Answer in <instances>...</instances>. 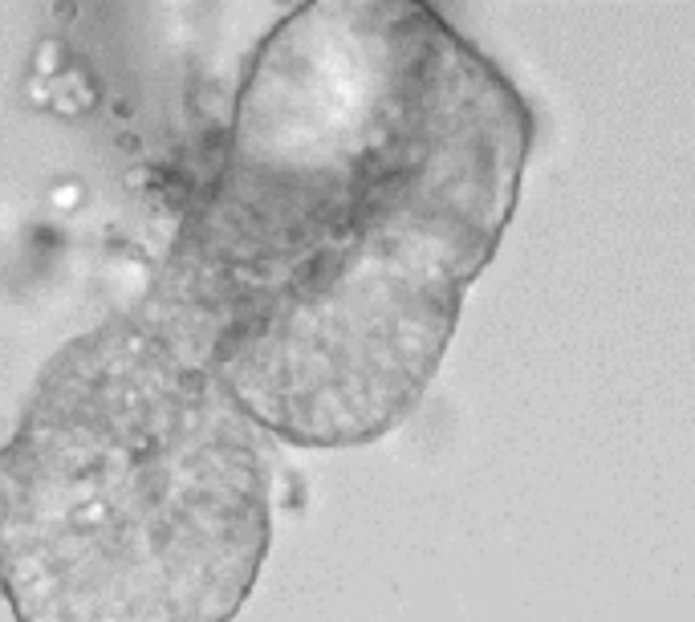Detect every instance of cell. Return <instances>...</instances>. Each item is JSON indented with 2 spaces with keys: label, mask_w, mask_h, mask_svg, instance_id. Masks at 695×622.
Listing matches in <instances>:
<instances>
[{
  "label": "cell",
  "mask_w": 695,
  "mask_h": 622,
  "mask_svg": "<svg viewBox=\"0 0 695 622\" xmlns=\"http://www.w3.org/2000/svg\"><path fill=\"white\" fill-rule=\"evenodd\" d=\"M537 118L423 0L281 9L143 314L265 435L358 448L427 395Z\"/></svg>",
  "instance_id": "6da1fadb"
},
{
  "label": "cell",
  "mask_w": 695,
  "mask_h": 622,
  "mask_svg": "<svg viewBox=\"0 0 695 622\" xmlns=\"http://www.w3.org/2000/svg\"><path fill=\"white\" fill-rule=\"evenodd\" d=\"M269 533L265 431L139 305L53 354L0 448L17 622H228Z\"/></svg>",
  "instance_id": "7a4b0ae2"
}]
</instances>
